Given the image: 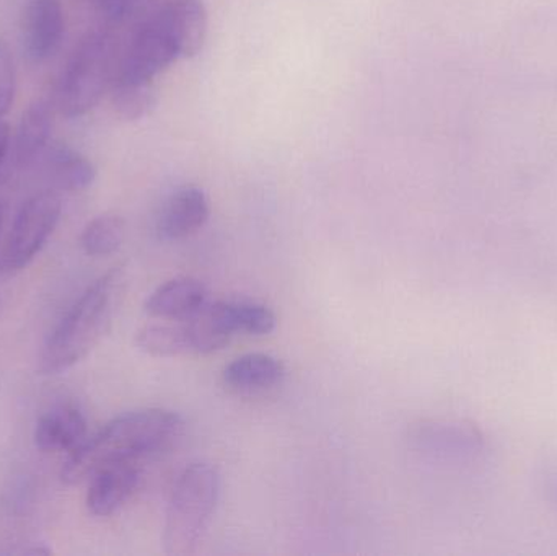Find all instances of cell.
Returning <instances> with one entry per match:
<instances>
[{
    "label": "cell",
    "mask_w": 557,
    "mask_h": 556,
    "mask_svg": "<svg viewBox=\"0 0 557 556\" xmlns=\"http://www.w3.org/2000/svg\"><path fill=\"white\" fill-rule=\"evenodd\" d=\"M10 150V127L5 121H0V170L5 163Z\"/></svg>",
    "instance_id": "cell-24"
},
{
    "label": "cell",
    "mask_w": 557,
    "mask_h": 556,
    "mask_svg": "<svg viewBox=\"0 0 557 556\" xmlns=\"http://www.w3.org/2000/svg\"><path fill=\"white\" fill-rule=\"evenodd\" d=\"M65 38V15L61 0H28L22 20V42L26 58L36 64L58 54Z\"/></svg>",
    "instance_id": "cell-9"
},
{
    "label": "cell",
    "mask_w": 557,
    "mask_h": 556,
    "mask_svg": "<svg viewBox=\"0 0 557 556\" xmlns=\"http://www.w3.org/2000/svg\"><path fill=\"white\" fill-rule=\"evenodd\" d=\"M16 71L12 51L3 39H0V121L9 114L15 100Z\"/></svg>",
    "instance_id": "cell-21"
},
{
    "label": "cell",
    "mask_w": 557,
    "mask_h": 556,
    "mask_svg": "<svg viewBox=\"0 0 557 556\" xmlns=\"http://www.w3.org/2000/svg\"><path fill=\"white\" fill-rule=\"evenodd\" d=\"M206 316L222 333L232 338L244 335H270L276 330L277 317L270 307L255 300H218L205 306Z\"/></svg>",
    "instance_id": "cell-12"
},
{
    "label": "cell",
    "mask_w": 557,
    "mask_h": 556,
    "mask_svg": "<svg viewBox=\"0 0 557 556\" xmlns=\"http://www.w3.org/2000/svg\"><path fill=\"white\" fill-rule=\"evenodd\" d=\"M33 440L41 453L71 456L87 441V420L78 408L59 405L39 417Z\"/></svg>",
    "instance_id": "cell-11"
},
{
    "label": "cell",
    "mask_w": 557,
    "mask_h": 556,
    "mask_svg": "<svg viewBox=\"0 0 557 556\" xmlns=\"http://www.w3.org/2000/svg\"><path fill=\"white\" fill-rule=\"evenodd\" d=\"M182 417L162 408L131 411L108 423L100 433L87 437L69 456L62 480L71 485L90 480L94 473L116 464H137L172 446L183 433Z\"/></svg>",
    "instance_id": "cell-1"
},
{
    "label": "cell",
    "mask_w": 557,
    "mask_h": 556,
    "mask_svg": "<svg viewBox=\"0 0 557 556\" xmlns=\"http://www.w3.org/2000/svg\"><path fill=\"white\" fill-rule=\"evenodd\" d=\"M228 342L231 338L208 319L205 307L189 319L146 325L136 335L137 348L157 358L211 355Z\"/></svg>",
    "instance_id": "cell-5"
},
{
    "label": "cell",
    "mask_w": 557,
    "mask_h": 556,
    "mask_svg": "<svg viewBox=\"0 0 557 556\" xmlns=\"http://www.w3.org/2000/svg\"><path fill=\"white\" fill-rule=\"evenodd\" d=\"M285 368L277 358L264 353H250L234 359L222 372L224 384L235 392L268 391L284 379Z\"/></svg>",
    "instance_id": "cell-18"
},
{
    "label": "cell",
    "mask_w": 557,
    "mask_h": 556,
    "mask_svg": "<svg viewBox=\"0 0 557 556\" xmlns=\"http://www.w3.org/2000/svg\"><path fill=\"white\" fill-rule=\"evenodd\" d=\"M221 492L218 470L191 464L176 480L163 526V547L170 556L195 554L211 524Z\"/></svg>",
    "instance_id": "cell-3"
},
{
    "label": "cell",
    "mask_w": 557,
    "mask_h": 556,
    "mask_svg": "<svg viewBox=\"0 0 557 556\" xmlns=\"http://www.w3.org/2000/svg\"><path fill=\"white\" fill-rule=\"evenodd\" d=\"M211 214L208 196L198 186H185L170 196L157 222L163 240H182L198 232Z\"/></svg>",
    "instance_id": "cell-10"
},
{
    "label": "cell",
    "mask_w": 557,
    "mask_h": 556,
    "mask_svg": "<svg viewBox=\"0 0 557 556\" xmlns=\"http://www.w3.org/2000/svg\"><path fill=\"white\" fill-rule=\"evenodd\" d=\"M540 483L546 499L557 509V457L546 460L540 472Z\"/></svg>",
    "instance_id": "cell-22"
},
{
    "label": "cell",
    "mask_w": 557,
    "mask_h": 556,
    "mask_svg": "<svg viewBox=\"0 0 557 556\" xmlns=\"http://www.w3.org/2000/svg\"><path fill=\"white\" fill-rule=\"evenodd\" d=\"M49 182L62 191H84L94 185L97 169L94 163L67 144H49L39 162Z\"/></svg>",
    "instance_id": "cell-15"
},
{
    "label": "cell",
    "mask_w": 557,
    "mask_h": 556,
    "mask_svg": "<svg viewBox=\"0 0 557 556\" xmlns=\"http://www.w3.org/2000/svg\"><path fill=\"white\" fill-rule=\"evenodd\" d=\"M114 45L103 29L88 33L59 78L55 103L65 118L90 113L114 81Z\"/></svg>",
    "instance_id": "cell-4"
},
{
    "label": "cell",
    "mask_w": 557,
    "mask_h": 556,
    "mask_svg": "<svg viewBox=\"0 0 557 556\" xmlns=\"http://www.w3.org/2000/svg\"><path fill=\"white\" fill-rule=\"evenodd\" d=\"M126 235V222L116 214H103L88 222L81 245L88 257H108L120 250Z\"/></svg>",
    "instance_id": "cell-19"
},
{
    "label": "cell",
    "mask_w": 557,
    "mask_h": 556,
    "mask_svg": "<svg viewBox=\"0 0 557 556\" xmlns=\"http://www.w3.org/2000/svg\"><path fill=\"white\" fill-rule=\"evenodd\" d=\"M124 283V268H113L82 294L42 348L39 358L42 374H61L97 348L116 316Z\"/></svg>",
    "instance_id": "cell-2"
},
{
    "label": "cell",
    "mask_w": 557,
    "mask_h": 556,
    "mask_svg": "<svg viewBox=\"0 0 557 556\" xmlns=\"http://www.w3.org/2000/svg\"><path fill=\"white\" fill-rule=\"evenodd\" d=\"M3 218H5V206H3V202H0V228H2Z\"/></svg>",
    "instance_id": "cell-25"
},
{
    "label": "cell",
    "mask_w": 557,
    "mask_h": 556,
    "mask_svg": "<svg viewBox=\"0 0 557 556\" xmlns=\"http://www.w3.org/2000/svg\"><path fill=\"white\" fill-rule=\"evenodd\" d=\"M157 104L153 81H114L113 107L117 116L127 121L147 116Z\"/></svg>",
    "instance_id": "cell-20"
},
{
    "label": "cell",
    "mask_w": 557,
    "mask_h": 556,
    "mask_svg": "<svg viewBox=\"0 0 557 556\" xmlns=\"http://www.w3.org/2000/svg\"><path fill=\"white\" fill-rule=\"evenodd\" d=\"M61 212L62 201L58 193L48 189L32 196L13 222L0 257V273H16L28 267L51 237Z\"/></svg>",
    "instance_id": "cell-6"
},
{
    "label": "cell",
    "mask_w": 557,
    "mask_h": 556,
    "mask_svg": "<svg viewBox=\"0 0 557 556\" xmlns=\"http://www.w3.org/2000/svg\"><path fill=\"white\" fill-rule=\"evenodd\" d=\"M139 480L136 464H116L98 470L90 477L88 485V511L98 518L114 515L136 492Z\"/></svg>",
    "instance_id": "cell-13"
},
{
    "label": "cell",
    "mask_w": 557,
    "mask_h": 556,
    "mask_svg": "<svg viewBox=\"0 0 557 556\" xmlns=\"http://www.w3.org/2000/svg\"><path fill=\"white\" fill-rule=\"evenodd\" d=\"M178 58L175 39L166 25L165 15L160 10L134 36L114 81H153L157 74L165 71Z\"/></svg>",
    "instance_id": "cell-8"
},
{
    "label": "cell",
    "mask_w": 557,
    "mask_h": 556,
    "mask_svg": "<svg viewBox=\"0 0 557 556\" xmlns=\"http://www.w3.org/2000/svg\"><path fill=\"white\" fill-rule=\"evenodd\" d=\"M408 441L416 453L444 462H471L487 450V440L481 428L454 418L418 421L409 430Z\"/></svg>",
    "instance_id": "cell-7"
},
{
    "label": "cell",
    "mask_w": 557,
    "mask_h": 556,
    "mask_svg": "<svg viewBox=\"0 0 557 556\" xmlns=\"http://www.w3.org/2000/svg\"><path fill=\"white\" fill-rule=\"evenodd\" d=\"M51 133L52 108L48 101L39 100L29 104L28 110L23 113L13 143L16 169L26 170L39 162L51 144Z\"/></svg>",
    "instance_id": "cell-16"
},
{
    "label": "cell",
    "mask_w": 557,
    "mask_h": 556,
    "mask_svg": "<svg viewBox=\"0 0 557 556\" xmlns=\"http://www.w3.org/2000/svg\"><path fill=\"white\" fill-rule=\"evenodd\" d=\"M208 304L205 283L191 276L173 277L147 297L146 312L162 320H183L196 316Z\"/></svg>",
    "instance_id": "cell-14"
},
{
    "label": "cell",
    "mask_w": 557,
    "mask_h": 556,
    "mask_svg": "<svg viewBox=\"0 0 557 556\" xmlns=\"http://www.w3.org/2000/svg\"><path fill=\"white\" fill-rule=\"evenodd\" d=\"M175 39L180 58H193L201 51L208 36V10L202 0H172L162 10Z\"/></svg>",
    "instance_id": "cell-17"
},
{
    "label": "cell",
    "mask_w": 557,
    "mask_h": 556,
    "mask_svg": "<svg viewBox=\"0 0 557 556\" xmlns=\"http://www.w3.org/2000/svg\"><path fill=\"white\" fill-rule=\"evenodd\" d=\"M98 9L110 22H121L129 10L131 0H97Z\"/></svg>",
    "instance_id": "cell-23"
}]
</instances>
